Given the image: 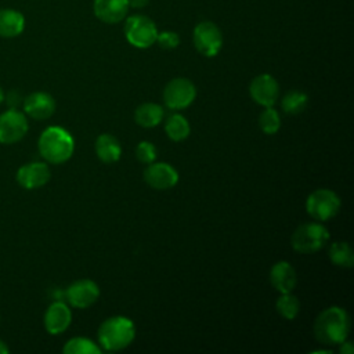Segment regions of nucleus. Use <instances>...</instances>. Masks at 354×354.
Wrapping results in <instances>:
<instances>
[{"label":"nucleus","mask_w":354,"mask_h":354,"mask_svg":"<svg viewBox=\"0 0 354 354\" xmlns=\"http://www.w3.org/2000/svg\"><path fill=\"white\" fill-rule=\"evenodd\" d=\"M330 261L340 268H351L354 266V252L344 241H336L329 248Z\"/></svg>","instance_id":"4be33fe9"},{"label":"nucleus","mask_w":354,"mask_h":354,"mask_svg":"<svg viewBox=\"0 0 354 354\" xmlns=\"http://www.w3.org/2000/svg\"><path fill=\"white\" fill-rule=\"evenodd\" d=\"M196 97L194 83L185 77L171 79L163 90V101L167 108L178 111L189 106Z\"/></svg>","instance_id":"0eeeda50"},{"label":"nucleus","mask_w":354,"mask_h":354,"mask_svg":"<svg viewBox=\"0 0 354 354\" xmlns=\"http://www.w3.org/2000/svg\"><path fill=\"white\" fill-rule=\"evenodd\" d=\"M130 6L127 0H94L95 17L105 24H118L126 18Z\"/></svg>","instance_id":"dca6fc26"},{"label":"nucleus","mask_w":354,"mask_h":354,"mask_svg":"<svg viewBox=\"0 0 354 354\" xmlns=\"http://www.w3.org/2000/svg\"><path fill=\"white\" fill-rule=\"evenodd\" d=\"M65 296L72 307L87 308L97 301L100 296V288L91 279H79L68 286Z\"/></svg>","instance_id":"f8f14e48"},{"label":"nucleus","mask_w":354,"mask_h":354,"mask_svg":"<svg viewBox=\"0 0 354 354\" xmlns=\"http://www.w3.org/2000/svg\"><path fill=\"white\" fill-rule=\"evenodd\" d=\"M249 94L254 102L267 108L272 106L279 95L278 82L268 73L256 76L249 86Z\"/></svg>","instance_id":"9b49d317"},{"label":"nucleus","mask_w":354,"mask_h":354,"mask_svg":"<svg viewBox=\"0 0 354 354\" xmlns=\"http://www.w3.org/2000/svg\"><path fill=\"white\" fill-rule=\"evenodd\" d=\"M127 1H129V6L133 8H142L149 3V0H127Z\"/></svg>","instance_id":"c756f323"},{"label":"nucleus","mask_w":354,"mask_h":354,"mask_svg":"<svg viewBox=\"0 0 354 354\" xmlns=\"http://www.w3.org/2000/svg\"><path fill=\"white\" fill-rule=\"evenodd\" d=\"M342 202L336 192L328 188H318L313 191L306 201L307 213L317 221H328L333 218L340 210Z\"/></svg>","instance_id":"39448f33"},{"label":"nucleus","mask_w":354,"mask_h":354,"mask_svg":"<svg viewBox=\"0 0 354 354\" xmlns=\"http://www.w3.org/2000/svg\"><path fill=\"white\" fill-rule=\"evenodd\" d=\"M259 126L263 133L266 134H275L281 127V116L272 108L267 106L259 116Z\"/></svg>","instance_id":"a878e982"},{"label":"nucleus","mask_w":354,"mask_h":354,"mask_svg":"<svg viewBox=\"0 0 354 354\" xmlns=\"http://www.w3.org/2000/svg\"><path fill=\"white\" fill-rule=\"evenodd\" d=\"M144 181L155 189H170L178 183L177 170L165 162H152L144 170Z\"/></svg>","instance_id":"9d476101"},{"label":"nucleus","mask_w":354,"mask_h":354,"mask_svg":"<svg viewBox=\"0 0 354 354\" xmlns=\"http://www.w3.org/2000/svg\"><path fill=\"white\" fill-rule=\"evenodd\" d=\"M275 310L285 319H289V321L295 319L296 315L299 314V310H300L299 299L295 295H292V292L281 293V296L277 299Z\"/></svg>","instance_id":"393cba45"},{"label":"nucleus","mask_w":354,"mask_h":354,"mask_svg":"<svg viewBox=\"0 0 354 354\" xmlns=\"http://www.w3.org/2000/svg\"><path fill=\"white\" fill-rule=\"evenodd\" d=\"M94 148L98 159L102 160L104 163H113L119 160L122 155V147L119 140L115 136L108 133L97 137Z\"/></svg>","instance_id":"a211bd4d"},{"label":"nucleus","mask_w":354,"mask_h":354,"mask_svg":"<svg viewBox=\"0 0 354 354\" xmlns=\"http://www.w3.org/2000/svg\"><path fill=\"white\" fill-rule=\"evenodd\" d=\"M165 116V111L159 104L144 102L138 105L134 111V120L141 127H155L158 126Z\"/></svg>","instance_id":"aec40b11"},{"label":"nucleus","mask_w":354,"mask_h":354,"mask_svg":"<svg viewBox=\"0 0 354 354\" xmlns=\"http://www.w3.org/2000/svg\"><path fill=\"white\" fill-rule=\"evenodd\" d=\"M351 322L347 311L337 306L322 310L314 321L315 339L326 346L340 344L350 333Z\"/></svg>","instance_id":"f257e3e1"},{"label":"nucleus","mask_w":354,"mask_h":354,"mask_svg":"<svg viewBox=\"0 0 354 354\" xmlns=\"http://www.w3.org/2000/svg\"><path fill=\"white\" fill-rule=\"evenodd\" d=\"M194 46L205 57H214L223 46V35L218 26L210 21L199 22L194 29Z\"/></svg>","instance_id":"6e6552de"},{"label":"nucleus","mask_w":354,"mask_h":354,"mask_svg":"<svg viewBox=\"0 0 354 354\" xmlns=\"http://www.w3.org/2000/svg\"><path fill=\"white\" fill-rule=\"evenodd\" d=\"M51 171L44 162H30L22 165L17 171V181L25 189H36L50 181Z\"/></svg>","instance_id":"ddd939ff"},{"label":"nucleus","mask_w":354,"mask_h":354,"mask_svg":"<svg viewBox=\"0 0 354 354\" xmlns=\"http://www.w3.org/2000/svg\"><path fill=\"white\" fill-rule=\"evenodd\" d=\"M165 131L170 140L183 141L189 136L191 126L183 115L171 113L165 122Z\"/></svg>","instance_id":"412c9836"},{"label":"nucleus","mask_w":354,"mask_h":354,"mask_svg":"<svg viewBox=\"0 0 354 354\" xmlns=\"http://www.w3.org/2000/svg\"><path fill=\"white\" fill-rule=\"evenodd\" d=\"M308 104V97L299 91V90H292L286 93L281 101V106L285 113L288 115H299L301 113Z\"/></svg>","instance_id":"5701e85b"},{"label":"nucleus","mask_w":354,"mask_h":354,"mask_svg":"<svg viewBox=\"0 0 354 354\" xmlns=\"http://www.w3.org/2000/svg\"><path fill=\"white\" fill-rule=\"evenodd\" d=\"M136 337L133 321L123 315L106 318L98 328V343L106 351H119L130 346Z\"/></svg>","instance_id":"7ed1b4c3"},{"label":"nucleus","mask_w":354,"mask_h":354,"mask_svg":"<svg viewBox=\"0 0 354 354\" xmlns=\"http://www.w3.org/2000/svg\"><path fill=\"white\" fill-rule=\"evenodd\" d=\"M62 351L65 354H101L100 346H97L93 340L87 337H72L69 339Z\"/></svg>","instance_id":"b1692460"},{"label":"nucleus","mask_w":354,"mask_h":354,"mask_svg":"<svg viewBox=\"0 0 354 354\" xmlns=\"http://www.w3.org/2000/svg\"><path fill=\"white\" fill-rule=\"evenodd\" d=\"M29 124L26 116L17 111L10 109L0 115V142L1 144H15L21 141L28 133Z\"/></svg>","instance_id":"1a4fd4ad"},{"label":"nucleus","mask_w":354,"mask_h":354,"mask_svg":"<svg viewBox=\"0 0 354 354\" xmlns=\"http://www.w3.org/2000/svg\"><path fill=\"white\" fill-rule=\"evenodd\" d=\"M124 36L137 48H148L156 41L158 29L155 22L141 14L131 15L124 22Z\"/></svg>","instance_id":"423d86ee"},{"label":"nucleus","mask_w":354,"mask_h":354,"mask_svg":"<svg viewBox=\"0 0 354 354\" xmlns=\"http://www.w3.org/2000/svg\"><path fill=\"white\" fill-rule=\"evenodd\" d=\"M37 148L40 155L53 165H59L71 159L75 141L68 130L59 126H50L39 137Z\"/></svg>","instance_id":"f03ea898"},{"label":"nucleus","mask_w":354,"mask_h":354,"mask_svg":"<svg viewBox=\"0 0 354 354\" xmlns=\"http://www.w3.org/2000/svg\"><path fill=\"white\" fill-rule=\"evenodd\" d=\"M3 100H4V91H3V88L0 87V104L3 102Z\"/></svg>","instance_id":"2f4dec72"},{"label":"nucleus","mask_w":354,"mask_h":354,"mask_svg":"<svg viewBox=\"0 0 354 354\" xmlns=\"http://www.w3.org/2000/svg\"><path fill=\"white\" fill-rule=\"evenodd\" d=\"M329 241V232L321 223L300 224L290 236L292 248L299 253H315Z\"/></svg>","instance_id":"20e7f679"},{"label":"nucleus","mask_w":354,"mask_h":354,"mask_svg":"<svg viewBox=\"0 0 354 354\" xmlns=\"http://www.w3.org/2000/svg\"><path fill=\"white\" fill-rule=\"evenodd\" d=\"M72 321V313L64 301H54L44 314V328L50 335H61Z\"/></svg>","instance_id":"2eb2a0df"},{"label":"nucleus","mask_w":354,"mask_h":354,"mask_svg":"<svg viewBox=\"0 0 354 354\" xmlns=\"http://www.w3.org/2000/svg\"><path fill=\"white\" fill-rule=\"evenodd\" d=\"M160 48L163 50H173L180 44V36L176 32L171 30H165V32H158L156 41Z\"/></svg>","instance_id":"cd10ccee"},{"label":"nucleus","mask_w":354,"mask_h":354,"mask_svg":"<svg viewBox=\"0 0 354 354\" xmlns=\"http://www.w3.org/2000/svg\"><path fill=\"white\" fill-rule=\"evenodd\" d=\"M340 353H342V354H353V353H354V346H353V343L348 342L347 339L343 340V342L340 343Z\"/></svg>","instance_id":"c85d7f7f"},{"label":"nucleus","mask_w":354,"mask_h":354,"mask_svg":"<svg viewBox=\"0 0 354 354\" xmlns=\"http://www.w3.org/2000/svg\"><path fill=\"white\" fill-rule=\"evenodd\" d=\"M24 111L36 120L48 119L55 112V100L44 91H35L24 100Z\"/></svg>","instance_id":"4468645a"},{"label":"nucleus","mask_w":354,"mask_h":354,"mask_svg":"<svg viewBox=\"0 0 354 354\" xmlns=\"http://www.w3.org/2000/svg\"><path fill=\"white\" fill-rule=\"evenodd\" d=\"M156 156H158V149L151 141H141L136 147V158L138 159V162L144 165H149L155 162Z\"/></svg>","instance_id":"bb28decb"},{"label":"nucleus","mask_w":354,"mask_h":354,"mask_svg":"<svg viewBox=\"0 0 354 354\" xmlns=\"http://www.w3.org/2000/svg\"><path fill=\"white\" fill-rule=\"evenodd\" d=\"M25 28L24 15L12 8L0 10V36L1 37H17Z\"/></svg>","instance_id":"6ab92c4d"},{"label":"nucleus","mask_w":354,"mask_h":354,"mask_svg":"<svg viewBox=\"0 0 354 354\" xmlns=\"http://www.w3.org/2000/svg\"><path fill=\"white\" fill-rule=\"evenodd\" d=\"M10 350H8V347H7V344L3 342V340H0V354H7Z\"/></svg>","instance_id":"7c9ffc66"},{"label":"nucleus","mask_w":354,"mask_h":354,"mask_svg":"<svg viewBox=\"0 0 354 354\" xmlns=\"http://www.w3.org/2000/svg\"><path fill=\"white\" fill-rule=\"evenodd\" d=\"M270 282L279 293H289L297 285L296 270L288 261H277L270 270Z\"/></svg>","instance_id":"f3484780"}]
</instances>
